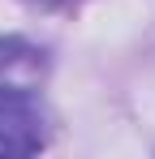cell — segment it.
<instances>
[{"instance_id":"6da1fadb","label":"cell","mask_w":155,"mask_h":159,"mask_svg":"<svg viewBox=\"0 0 155 159\" xmlns=\"http://www.w3.org/2000/svg\"><path fill=\"white\" fill-rule=\"evenodd\" d=\"M48 142V112L22 86H0V155H35Z\"/></svg>"}]
</instances>
